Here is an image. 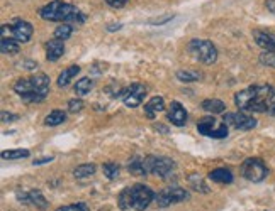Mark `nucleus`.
<instances>
[{"label": "nucleus", "mask_w": 275, "mask_h": 211, "mask_svg": "<svg viewBox=\"0 0 275 211\" xmlns=\"http://www.w3.org/2000/svg\"><path fill=\"white\" fill-rule=\"evenodd\" d=\"M272 86L270 84H253L246 90H241L234 95V103L241 112H256V114H267L268 98Z\"/></svg>", "instance_id": "obj_1"}, {"label": "nucleus", "mask_w": 275, "mask_h": 211, "mask_svg": "<svg viewBox=\"0 0 275 211\" xmlns=\"http://www.w3.org/2000/svg\"><path fill=\"white\" fill-rule=\"evenodd\" d=\"M14 92L26 103H41L50 93V78L44 73L21 78L14 83Z\"/></svg>", "instance_id": "obj_2"}, {"label": "nucleus", "mask_w": 275, "mask_h": 211, "mask_svg": "<svg viewBox=\"0 0 275 211\" xmlns=\"http://www.w3.org/2000/svg\"><path fill=\"white\" fill-rule=\"evenodd\" d=\"M39 16L44 20L50 22H61V24H83L85 16L72 4H65L63 0H53L48 6H44L39 10Z\"/></svg>", "instance_id": "obj_3"}, {"label": "nucleus", "mask_w": 275, "mask_h": 211, "mask_svg": "<svg viewBox=\"0 0 275 211\" xmlns=\"http://www.w3.org/2000/svg\"><path fill=\"white\" fill-rule=\"evenodd\" d=\"M143 169L146 174H155L160 178H168V174L175 169V160L168 157H157V156H146L143 159Z\"/></svg>", "instance_id": "obj_4"}, {"label": "nucleus", "mask_w": 275, "mask_h": 211, "mask_svg": "<svg viewBox=\"0 0 275 211\" xmlns=\"http://www.w3.org/2000/svg\"><path fill=\"white\" fill-rule=\"evenodd\" d=\"M187 49L194 54L196 60H199L204 64H212L217 60V49L211 41L206 39H192L189 42Z\"/></svg>", "instance_id": "obj_5"}, {"label": "nucleus", "mask_w": 275, "mask_h": 211, "mask_svg": "<svg viewBox=\"0 0 275 211\" xmlns=\"http://www.w3.org/2000/svg\"><path fill=\"white\" fill-rule=\"evenodd\" d=\"M33 26L26 20L17 19L14 24H4L2 26V38H11L17 42H28L33 38Z\"/></svg>", "instance_id": "obj_6"}, {"label": "nucleus", "mask_w": 275, "mask_h": 211, "mask_svg": "<svg viewBox=\"0 0 275 211\" xmlns=\"http://www.w3.org/2000/svg\"><path fill=\"white\" fill-rule=\"evenodd\" d=\"M241 176L251 182H261L268 176V169L258 157H250L241 164Z\"/></svg>", "instance_id": "obj_7"}, {"label": "nucleus", "mask_w": 275, "mask_h": 211, "mask_svg": "<svg viewBox=\"0 0 275 211\" xmlns=\"http://www.w3.org/2000/svg\"><path fill=\"white\" fill-rule=\"evenodd\" d=\"M199 134L211 138H226L228 137V125L219 124L214 116H202L197 122Z\"/></svg>", "instance_id": "obj_8"}, {"label": "nucleus", "mask_w": 275, "mask_h": 211, "mask_svg": "<svg viewBox=\"0 0 275 211\" xmlns=\"http://www.w3.org/2000/svg\"><path fill=\"white\" fill-rule=\"evenodd\" d=\"M189 200V192L185 190H182V188H165V190H162L160 192L155 194V201H157V204L160 208H167V206L170 204H177L180 203V201H185Z\"/></svg>", "instance_id": "obj_9"}, {"label": "nucleus", "mask_w": 275, "mask_h": 211, "mask_svg": "<svg viewBox=\"0 0 275 211\" xmlns=\"http://www.w3.org/2000/svg\"><path fill=\"white\" fill-rule=\"evenodd\" d=\"M145 95H146V86L141 83H132L131 86L121 90V93H119V98H122L124 105L126 106H131V108H134V106L141 105V102L145 100Z\"/></svg>", "instance_id": "obj_10"}, {"label": "nucleus", "mask_w": 275, "mask_h": 211, "mask_svg": "<svg viewBox=\"0 0 275 211\" xmlns=\"http://www.w3.org/2000/svg\"><path fill=\"white\" fill-rule=\"evenodd\" d=\"M153 200L155 192L148 186H145V184H134L132 186V210L145 211Z\"/></svg>", "instance_id": "obj_11"}, {"label": "nucleus", "mask_w": 275, "mask_h": 211, "mask_svg": "<svg viewBox=\"0 0 275 211\" xmlns=\"http://www.w3.org/2000/svg\"><path fill=\"white\" fill-rule=\"evenodd\" d=\"M223 122L226 125H231L236 130H251L256 127V120L251 115L245 112H238V114H224Z\"/></svg>", "instance_id": "obj_12"}, {"label": "nucleus", "mask_w": 275, "mask_h": 211, "mask_svg": "<svg viewBox=\"0 0 275 211\" xmlns=\"http://www.w3.org/2000/svg\"><path fill=\"white\" fill-rule=\"evenodd\" d=\"M167 116L175 127H184V125L187 124V110H185L184 106H182V103L179 102H172Z\"/></svg>", "instance_id": "obj_13"}, {"label": "nucleus", "mask_w": 275, "mask_h": 211, "mask_svg": "<svg viewBox=\"0 0 275 211\" xmlns=\"http://www.w3.org/2000/svg\"><path fill=\"white\" fill-rule=\"evenodd\" d=\"M253 39L256 46H260L263 51H275V36L267 30H253Z\"/></svg>", "instance_id": "obj_14"}, {"label": "nucleus", "mask_w": 275, "mask_h": 211, "mask_svg": "<svg viewBox=\"0 0 275 211\" xmlns=\"http://www.w3.org/2000/svg\"><path fill=\"white\" fill-rule=\"evenodd\" d=\"M65 52V41L61 39H51L46 42V60L48 61H58Z\"/></svg>", "instance_id": "obj_15"}, {"label": "nucleus", "mask_w": 275, "mask_h": 211, "mask_svg": "<svg viewBox=\"0 0 275 211\" xmlns=\"http://www.w3.org/2000/svg\"><path fill=\"white\" fill-rule=\"evenodd\" d=\"M165 110V102H163L162 96H153L152 100L145 105V115L148 116V118H155L157 114Z\"/></svg>", "instance_id": "obj_16"}, {"label": "nucleus", "mask_w": 275, "mask_h": 211, "mask_svg": "<svg viewBox=\"0 0 275 211\" xmlns=\"http://www.w3.org/2000/svg\"><path fill=\"white\" fill-rule=\"evenodd\" d=\"M209 179L214 182H219V184H231L233 182V174L229 169H224V168H219V169H214L209 172Z\"/></svg>", "instance_id": "obj_17"}, {"label": "nucleus", "mask_w": 275, "mask_h": 211, "mask_svg": "<svg viewBox=\"0 0 275 211\" xmlns=\"http://www.w3.org/2000/svg\"><path fill=\"white\" fill-rule=\"evenodd\" d=\"M201 108L207 114L217 115V114H223L226 110V105L221 100H216V98H209V100H204L201 103Z\"/></svg>", "instance_id": "obj_18"}, {"label": "nucleus", "mask_w": 275, "mask_h": 211, "mask_svg": "<svg viewBox=\"0 0 275 211\" xmlns=\"http://www.w3.org/2000/svg\"><path fill=\"white\" fill-rule=\"evenodd\" d=\"M28 198H29V204H34L39 210H48V206H50V203H48L46 198L43 196V192L39 190L28 191Z\"/></svg>", "instance_id": "obj_19"}, {"label": "nucleus", "mask_w": 275, "mask_h": 211, "mask_svg": "<svg viewBox=\"0 0 275 211\" xmlns=\"http://www.w3.org/2000/svg\"><path fill=\"white\" fill-rule=\"evenodd\" d=\"M117 206L122 211L132 208V188H124L117 196Z\"/></svg>", "instance_id": "obj_20"}, {"label": "nucleus", "mask_w": 275, "mask_h": 211, "mask_svg": "<svg viewBox=\"0 0 275 211\" xmlns=\"http://www.w3.org/2000/svg\"><path fill=\"white\" fill-rule=\"evenodd\" d=\"M78 73H80V66H70V68L63 70V73L58 76V86L61 88L68 86L70 82H72Z\"/></svg>", "instance_id": "obj_21"}, {"label": "nucleus", "mask_w": 275, "mask_h": 211, "mask_svg": "<svg viewBox=\"0 0 275 211\" xmlns=\"http://www.w3.org/2000/svg\"><path fill=\"white\" fill-rule=\"evenodd\" d=\"M0 51L6 56L17 54V52H19V42L11 38H2V41H0Z\"/></svg>", "instance_id": "obj_22"}, {"label": "nucleus", "mask_w": 275, "mask_h": 211, "mask_svg": "<svg viewBox=\"0 0 275 211\" xmlns=\"http://www.w3.org/2000/svg\"><path fill=\"white\" fill-rule=\"evenodd\" d=\"M66 120V114L63 110H53L46 115L44 118V125L48 127H56V125H61Z\"/></svg>", "instance_id": "obj_23"}, {"label": "nucleus", "mask_w": 275, "mask_h": 211, "mask_svg": "<svg viewBox=\"0 0 275 211\" xmlns=\"http://www.w3.org/2000/svg\"><path fill=\"white\" fill-rule=\"evenodd\" d=\"M189 184H190V188H192L194 191H197V192H204V194H207V192H209V186L204 182V179L199 176V174H190V176H189Z\"/></svg>", "instance_id": "obj_24"}, {"label": "nucleus", "mask_w": 275, "mask_h": 211, "mask_svg": "<svg viewBox=\"0 0 275 211\" xmlns=\"http://www.w3.org/2000/svg\"><path fill=\"white\" fill-rule=\"evenodd\" d=\"M92 88H94V80L82 78V80H78L77 84H75V93H77L78 96H85L87 93H90Z\"/></svg>", "instance_id": "obj_25"}, {"label": "nucleus", "mask_w": 275, "mask_h": 211, "mask_svg": "<svg viewBox=\"0 0 275 211\" xmlns=\"http://www.w3.org/2000/svg\"><path fill=\"white\" fill-rule=\"evenodd\" d=\"M177 80L182 83H194L201 80V73L197 71H189V70H179L177 71Z\"/></svg>", "instance_id": "obj_26"}, {"label": "nucleus", "mask_w": 275, "mask_h": 211, "mask_svg": "<svg viewBox=\"0 0 275 211\" xmlns=\"http://www.w3.org/2000/svg\"><path fill=\"white\" fill-rule=\"evenodd\" d=\"M127 169H129V172L132 176H145V169H143V159L141 157H132L129 160V164H127Z\"/></svg>", "instance_id": "obj_27"}, {"label": "nucleus", "mask_w": 275, "mask_h": 211, "mask_svg": "<svg viewBox=\"0 0 275 211\" xmlns=\"http://www.w3.org/2000/svg\"><path fill=\"white\" fill-rule=\"evenodd\" d=\"M29 157L28 149H14V150H4L2 159L4 160H16V159H26Z\"/></svg>", "instance_id": "obj_28"}, {"label": "nucleus", "mask_w": 275, "mask_h": 211, "mask_svg": "<svg viewBox=\"0 0 275 211\" xmlns=\"http://www.w3.org/2000/svg\"><path fill=\"white\" fill-rule=\"evenodd\" d=\"M95 166L94 164H82V166H78L77 169L73 170V176L77 178V179H85L88 176H92V174L95 172Z\"/></svg>", "instance_id": "obj_29"}, {"label": "nucleus", "mask_w": 275, "mask_h": 211, "mask_svg": "<svg viewBox=\"0 0 275 211\" xmlns=\"http://www.w3.org/2000/svg\"><path fill=\"white\" fill-rule=\"evenodd\" d=\"M73 32V26L72 24H60L58 28L55 29V38L61 39V41H66V39L72 36Z\"/></svg>", "instance_id": "obj_30"}, {"label": "nucleus", "mask_w": 275, "mask_h": 211, "mask_svg": "<svg viewBox=\"0 0 275 211\" xmlns=\"http://www.w3.org/2000/svg\"><path fill=\"white\" fill-rule=\"evenodd\" d=\"M102 169H104V174L110 179V181L117 179L119 178V170H121L119 164H116V162H105L104 166H102Z\"/></svg>", "instance_id": "obj_31"}, {"label": "nucleus", "mask_w": 275, "mask_h": 211, "mask_svg": "<svg viewBox=\"0 0 275 211\" xmlns=\"http://www.w3.org/2000/svg\"><path fill=\"white\" fill-rule=\"evenodd\" d=\"M260 62L267 68H275V51H265L260 54Z\"/></svg>", "instance_id": "obj_32"}, {"label": "nucleus", "mask_w": 275, "mask_h": 211, "mask_svg": "<svg viewBox=\"0 0 275 211\" xmlns=\"http://www.w3.org/2000/svg\"><path fill=\"white\" fill-rule=\"evenodd\" d=\"M56 211H90V210H88L87 203H83V201H80V203H75V204L60 206V208H56Z\"/></svg>", "instance_id": "obj_33"}, {"label": "nucleus", "mask_w": 275, "mask_h": 211, "mask_svg": "<svg viewBox=\"0 0 275 211\" xmlns=\"http://www.w3.org/2000/svg\"><path fill=\"white\" fill-rule=\"evenodd\" d=\"M83 108V102L80 100V98H73V100L68 102V110L72 112V114H77Z\"/></svg>", "instance_id": "obj_34"}, {"label": "nucleus", "mask_w": 275, "mask_h": 211, "mask_svg": "<svg viewBox=\"0 0 275 211\" xmlns=\"http://www.w3.org/2000/svg\"><path fill=\"white\" fill-rule=\"evenodd\" d=\"M268 115H275V86H272V92H270V98H268Z\"/></svg>", "instance_id": "obj_35"}, {"label": "nucleus", "mask_w": 275, "mask_h": 211, "mask_svg": "<svg viewBox=\"0 0 275 211\" xmlns=\"http://www.w3.org/2000/svg\"><path fill=\"white\" fill-rule=\"evenodd\" d=\"M105 4L112 8H122L127 4V0H105Z\"/></svg>", "instance_id": "obj_36"}, {"label": "nucleus", "mask_w": 275, "mask_h": 211, "mask_svg": "<svg viewBox=\"0 0 275 211\" xmlns=\"http://www.w3.org/2000/svg\"><path fill=\"white\" fill-rule=\"evenodd\" d=\"M19 116L14 115V114H9V112H2V122L7 124V122H12V120H17Z\"/></svg>", "instance_id": "obj_37"}, {"label": "nucleus", "mask_w": 275, "mask_h": 211, "mask_svg": "<svg viewBox=\"0 0 275 211\" xmlns=\"http://www.w3.org/2000/svg\"><path fill=\"white\" fill-rule=\"evenodd\" d=\"M55 159L53 156H50V157H41V159H34V166H43V164H48V162H51V160Z\"/></svg>", "instance_id": "obj_38"}, {"label": "nucleus", "mask_w": 275, "mask_h": 211, "mask_svg": "<svg viewBox=\"0 0 275 211\" xmlns=\"http://www.w3.org/2000/svg\"><path fill=\"white\" fill-rule=\"evenodd\" d=\"M174 19V16H167V17H163V19H157V20H150V24H158V26H162V24H165V22L168 20H172Z\"/></svg>", "instance_id": "obj_39"}, {"label": "nucleus", "mask_w": 275, "mask_h": 211, "mask_svg": "<svg viewBox=\"0 0 275 211\" xmlns=\"http://www.w3.org/2000/svg\"><path fill=\"white\" fill-rule=\"evenodd\" d=\"M265 6H267V8L270 12H272V14H275V0H267V2H265Z\"/></svg>", "instance_id": "obj_40"}, {"label": "nucleus", "mask_w": 275, "mask_h": 211, "mask_svg": "<svg viewBox=\"0 0 275 211\" xmlns=\"http://www.w3.org/2000/svg\"><path fill=\"white\" fill-rule=\"evenodd\" d=\"M155 128L160 130V132H163V134H167V132H168V128H167V127H163V125H155Z\"/></svg>", "instance_id": "obj_41"}, {"label": "nucleus", "mask_w": 275, "mask_h": 211, "mask_svg": "<svg viewBox=\"0 0 275 211\" xmlns=\"http://www.w3.org/2000/svg\"><path fill=\"white\" fill-rule=\"evenodd\" d=\"M121 28H122L121 24H112V26H109V30H116V29L119 30V29H121Z\"/></svg>", "instance_id": "obj_42"}]
</instances>
